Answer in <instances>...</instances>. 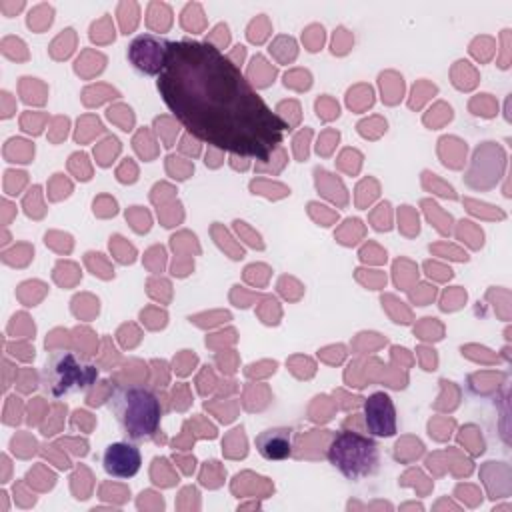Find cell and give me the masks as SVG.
I'll return each instance as SVG.
<instances>
[{
	"label": "cell",
	"mask_w": 512,
	"mask_h": 512,
	"mask_svg": "<svg viewBox=\"0 0 512 512\" xmlns=\"http://www.w3.org/2000/svg\"><path fill=\"white\" fill-rule=\"evenodd\" d=\"M156 90L178 122L214 148L266 160L284 140L286 122L242 70L208 42H170Z\"/></svg>",
	"instance_id": "cell-1"
},
{
	"label": "cell",
	"mask_w": 512,
	"mask_h": 512,
	"mask_svg": "<svg viewBox=\"0 0 512 512\" xmlns=\"http://www.w3.org/2000/svg\"><path fill=\"white\" fill-rule=\"evenodd\" d=\"M108 408L130 442L152 438L160 426V400L146 386L116 384L108 396Z\"/></svg>",
	"instance_id": "cell-2"
},
{
	"label": "cell",
	"mask_w": 512,
	"mask_h": 512,
	"mask_svg": "<svg viewBox=\"0 0 512 512\" xmlns=\"http://www.w3.org/2000/svg\"><path fill=\"white\" fill-rule=\"evenodd\" d=\"M98 368L72 350L48 352L40 370V386L50 398H64L94 386Z\"/></svg>",
	"instance_id": "cell-3"
},
{
	"label": "cell",
	"mask_w": 512,
	"mask_h": 512,
	"mask_svg": "<svg viewBox=\"0 0 512 512\" xmlns=\"http://www.w3.org/2000/svg\"><path fill=\"white\" fill-rule=\"evenodd\" d=\"M328 462L348 480L372 476L380 464L378 444L354 430H340L328 444Z\"/></svg>",
	"instance_id": "cell-4"
},
{
	"label": "cell",
	"mask_w": 512,
	"mask_h": 512,
	"mask_svg": "<svg viewBox=\"0 0 512 512\" xmlns=\"http://www.w3.org/2000/svg\"><path fill=\"white\" fill-rule=\"evenodd\" d=\"M168 50L170 40L154 34H140L128 46V60L138 72L146 76H158L164 68Z\"/></svg>",
	"instance_id": "cell-5"
},
{
	"label": "cell",
	"mask_w": 512,
	"mask_h": 512,
	"mask_svg": "<svg viewBox=\"0 0 512 512\" xmlns=\"http://www.w3.org/2000/svg\"><path fill=\"white\" fill-rule=\"evenodd\" d=\"M364 420L372 436H392L396 432V412L386 392H374L364 400Z\"/></svg>",
	"instance_id": "cell-6"
},
{
	"label": "cell",
	"mask_w": 512,
	"mask_h": 512,
	"mask_svg": "<svg viewBox=\"0 0 512 512\" xmlns=\"http://www.w3.org/2000/svg\"><path fill=\"white\" fill-rule=\"evenodd\" d=\"M140 464H142L140 450L130 440L110 444L102 456L104 470L114 478H132L134 474H138Z\"/></svg>",
	"instance_id": "cell-7"
},
{
	"label": "cell",
	"mask_w": 512,
	"mask_h": 512,
	"mask_svg": "<svg viewBox=\"0 0 512 512\" xmlns=\"http://www.w3.org/2000/svg\"><path fill=\"white\" fill-rule=\"evenodd\" d=\"M294 430L286 426H276L260 432L256 436V450L266 460H284L292 454Z\"/></svg>",
	"instance_id": "cell-8"
}]
</instances>
